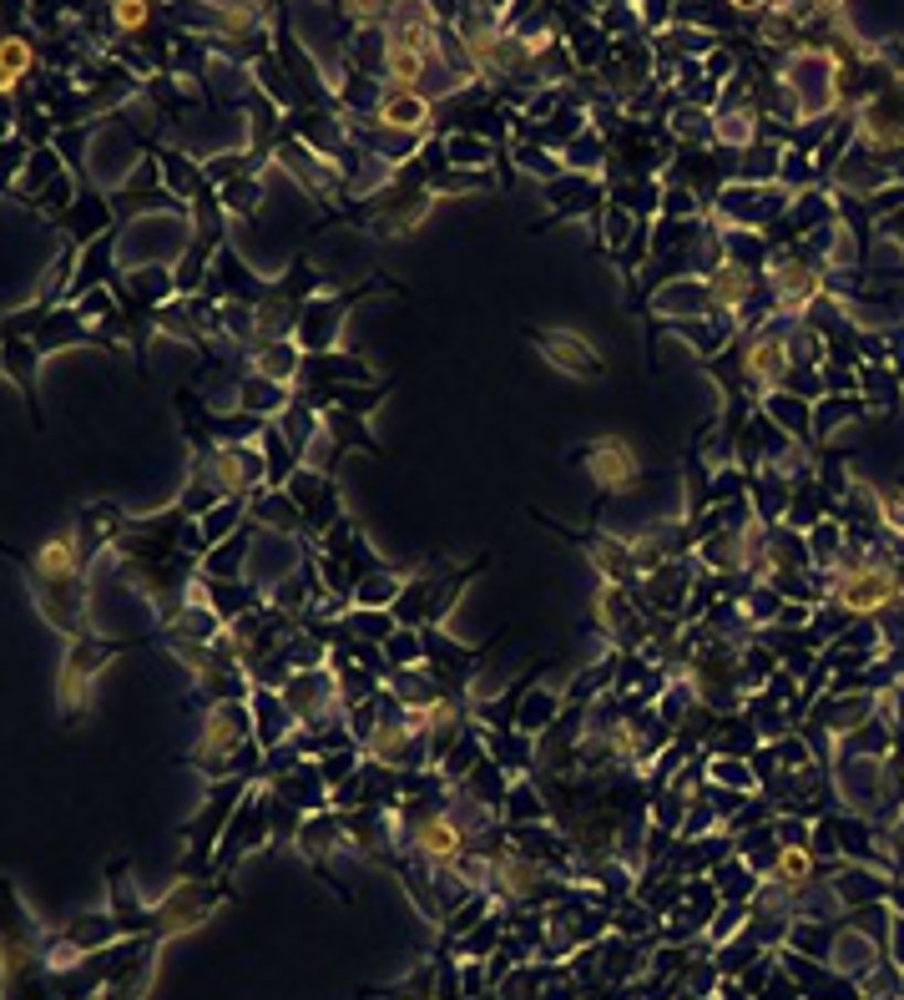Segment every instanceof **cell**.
Instances as JSON below:
<instances>
[{"instance_id": "obj_1", "label": "cell", "mask_w": 904, "mask_h": 1000, "mask_svg": "<svg viewBox=\"0 0 904 1000\" xmlns=\"http://www.w3.org/2000/svg\"><path fill=\"white\" fill-rule=\"evenodd\" d=\"M127 647L137 642H102V637H72L66 642V657H61V682H56V708L66 723H76V717L92 708V688L96 678H102V667L111 662L117 652H127Z\"/></svg>"}, {"instance_id": "obj_2", "label": "cell", "mask_w": 904, "mask_h": 1000, "mask_svg": "<svg viewBox=\"0 0 904 1000\" xmlns=\"http://www.w3.org/2000/svg\"><path fill=\"white\" fill-rule=\"evenodd\" d=\"M576 460L592 470V480L602 486V496H627V490H637V480H642V460L631 455L627 440H617V435H602V440H592Z\"/></svg>"}, {"instance_id": "obj_3", "label": "cell", "mask_w": 904, "mask_h": 1000, "mask_svg": "<svg viewBox=\"0 0 904 1000\" xmlns=\"http://www.w3.org/2000/svg\"><path fill=\"white\" fill-rule=\"evenodd\" d=\"M525 339H531V344L541 349L561 374H572V380H602V374H607L602 354H596L582 333H572V329H525Z\"/></svg>"}, {"instance_id": "obj_4", "label": "cell", "mask_w": 904, "mask_h": 1000, "mask_svg": "<svg viewBox=\"0 0 904 1000\" xmlns=\"http://www.w3.org/2000/svg\"><path fill=\"white\" fill-rule=\"evenodd\" d=\"M31 72V36H21V31H11V36L0 41V82H6V92H21V76Z\"/></svg>"}, {"instance_id": "obj_5", "label": "cell", "mask_w": 904, "mask_h": 1000, "mask_svg": "<svg viewBox=\"0 0 904 1000\" xmlns=\"http://www.w3.org/2000/svg\"><path fill=\"white\" fill-rule=\"evenodd\" d=\"M445 157H450V167H486L496 162V147L480 142V137H445Z\"/></svg>"}, {"instance_id": "obj_6", "label": "cell", "mask_w": 904, "mask_h": 1000, "mask_svg": "<svg viewBox=\"0 0 904 1000\" xmlns=\"http://www.w3.org/2000/svg\"><path fill=\"white\" fill-rule=\"evenodd\" d=\"M833 894H839L844 905H874V900L884 894V884L869 880V874H859V870H844V880L833 884Z\"/></svg>"}, {"instance_id": "obj_7", "label": "cell", "mask_w": 904, "mask_h": 1000, "mask_svg": "<svg viewBox=\"0 0 904 1000\" xmlns=\"http://www.w3.org/2000/svg\"><path fill=\"white\" fill-rule=\"evenodd\" d=\"M152 15H157L152 6H107V21L117 25V31H142Z\"/></svg>"}, {"instance_id": "obj_8", "label": "cell", "mask_w": 904, "mask_h": 1000, "mask_svg": "<svg viewBox=\"0 0 904 1000\" xmlns=\"http://www.w3.org/2000/svg\"><path fill=\"white\" fill-rule=\"evenodd\" d=\"M894 965L904 970V919H894Z\"/></svg>"}]
</instances>
